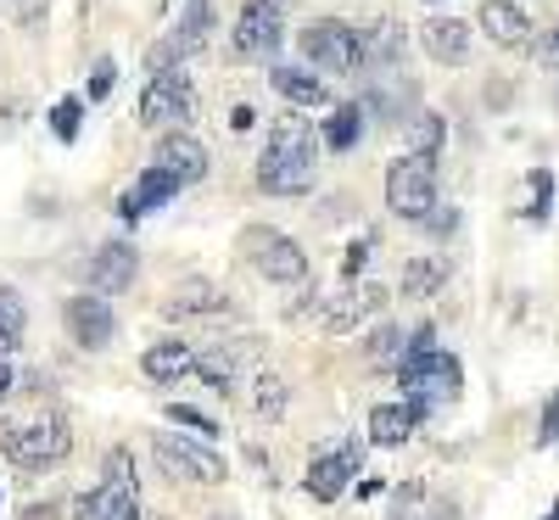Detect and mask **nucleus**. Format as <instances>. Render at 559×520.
<instances>
[{"instance_id":"39","label":"nucleus","mask_w":559,"mask_h":520,"mask_svg":"<svg viewBox=\"0 0 559 520\" xmlns=\"http://www.w3.org/2000/svg\"><path fill=\"white\" fill-rule=\"evenodd\" d=\"M12 387H17V375L7 369V358H0V403H7V398H12Z\"/></svg>"},{"instance_id":"13","label":"nucleus","mask_w":559,"mask_h":520,"mask_svg":"<svg viewBox=\"0 0 559 520\" xmlns=\"http://www.w3.org/2000/svg\"><path fill=\"white\" fill-rule=\"evenodd\" d=\"M163 174H174L179 185H197L202 174H207V146L191 134V129H168L163 140H157V157H152Z\"/></svg>"},{"instance_id":"7","label":"nucleus","mask_w":559,"mask_h":520,"mask_svg":"<svg viewBox=\"0 0 559 520\" xmlns=\"http://www.w3.org/2000/svg\"><path fill=\"white\" fill-rule=\"evenodd\" d=\"M152 453H157V464L168 470V476L179 482H202V487H218L229 470H224V459L202 442V437H174V432H157L152 437Z\"/></svg>"},{"instance_id":"27","label":"nucleus","mask_w":559,"mask_h":520,"mask_svg":"<svg viewBox=\"0 0 559 520\" xmlns=\"http://www.w3.org/2000/svg\"><path fill=\"white\" fill-rule=\"evenodd\" d=\"M197 375H202V381L213 387V392H229V387H236V353H202L197 358Z\"/></svg>"},{"instance_id":"31","label":"nucleus","mask_w":559,"mask_h":520,"mask_svg":"<svg viewBox=\"0 0 559 520\" xmlns=\"http://www.w3.org/2000/svg\"><path fill=\"white\" fill-rule=\"evenodd\" d=\"M79 123H84V102H79V96H62V102L51 107V134H57V140H79Z\"/></svg>"},{"instance_id":"12","label":"nucleus","mask_w":559,"mask_h":520,"mask_svg":"<svg viewBox=\"0 0 559 520\" xmlns=\"http://www.w3.org/2000/svg\"><path fill=\"white\" fill-rule=\"evenodd\" d=\"M163 314L168 319H218V314H229V292L218 286V280H207V274H185L179 286L168 292Z\"/></svg>"},{"instance_id":"8","label":"nucleus","mask_w":559,"mask_h":520,"mask_svg":"<svg viewBox=\"0 0 559 520\" xmlns=\"http://www.w3.org/2000/svg\"><path fill=\"white\" fill-rule=\"evenodd\" d=\"M185 118H197V90L185 84V73H152V84L140 90V123L185 129Z\"/></svg>"},{"instance_id":"19","label":"nucleus","mask_w":559,"mask_h":520,"mask_svg":"<svg viewBox=\"0 0 559 520\" xmlns=\"http://www.w3.org/2000/svg\"><path fill=\"white\" fill-rule=\"evenodd\" d=\"M134 286V247L123 241H107L96 252V263H90V292H102V297H118Z\"/></svg>"},{"instance_id":"2","label":"nucleus","mask_w":559,"mask_h":520,"mask_svg":"<svg viewBox=\"0 0 559 520\" xmlns=\"http://www.w3.org/2000/svg\"><path fill=\"white\" fill-rule=\"evenodd\" d=\"M0 448H7L12 464L23 470H45V464H62L73 453V432L62 414H45V419H28V425H0Z\"/></svg>"},{"instance_id":"15","label":"nucleus","mask_w":559,"mask_h":520,"mask_svg":"<svg viewBox=\"0 0 559 520\" xmlns=\"http://www.w3.org/2000/svg\"><path fill=\"white\" fill-rule=\"evenodd\" d=\"M381 303H386V292H381V286L342 292V297H331V308L319 314V330H324V336H353V330H358L369 314H376Z\"/></svg>"},{"instance_id":"40","label":"nucleus","mask_w":559,"mask_h":520,"mask_svg":"<svg viewBox=\"0 0 559 520\" xmlns=\"http://www.w3.org/2000/svg\"><path fill=\"white\" fill-rule=\"evenodd\" d=\"M543 57H548V62L559 68V23H554V34H548V51H543Z\"/></svg>"},{"instance_id":"21","label":"nucleus","mask_w":559,"mask_h":520,"mask_svg":"<svg viewBox=\"0 0 559 520\" xmlns=\"http://www.w3.org/2000/svg\"><path fill=\"white\" fill-rule=\"evenodd\" d=\"M140 369H146L157 387H179L185 375H197V353L185 347V342H157V347H146V358H140Z\"/></svg>"},{"instance_id":"30","label":"nucleus","mask_w":559,"mask_h":520,"mask_svg":"<svg viewBox=\"0 0 559 520\" xmlns=\"http://www.w3.org/2000/svg\"><path fill=\"white\" fill-rule=\"evenodd\" d=\"M364 353H369V364H392V358L403 364V324H381Z\"/></svg>"},{"instance_id":"28","label":"nucleus","mask_w":559,"mask_h":520,"mask_svg":"<svg viewBox=\"0 0 559 520\" xmlns=\"http://www.w3.org/2000/svg\"><path fill=\"white\" fill-rule=\"evenodd\" d=\"M258 392H252V409L263 414V419H280V414H286V381H280V375H258V381H252Z\"/></svg>"},{"instance_id":"33","label":"nucleus","mask_w":559,"mask_h":520,"mask_svg":"<svg viewBox=\"0 0 559 520\" xmlns=\"http://www.w3.org/2000/svg\"><path fill=\"white\" fill-rule=\"evenodd\" d=\"M548 202H554V174L537 168V174H532V208H526V218L543 224V218H548Z\"/></svg>"},{"instance_id":"38","label":"nucleus","mask_w":559,"mask_h":520,"mask_svg":"<svg viewBox=\"0 0 559 520\" xmlns=\"http://www.w3.org/2000/svg\"><path fill=\"white\" fill-rule=\"evenodd\" d=\"M252 123H258L252 107H236V113H229V129H252Z\"/></svg>"},{"instance_id":"37","label":"nucleus","mask_w":559,"mask_h":520,"mask_svg":"<svg viewBox=\"0 0 559 520\" xmlns=\"http://www.w3.org/2000/svg\"><path fill=\"white\" fill-rule=\"evenodd\" d=\"M364 263H369V241L347 247V258H342V274H347V280H358V274H364Z\"/></svg>"},{"instance_id":"32","label":"nucleus","mask_w":559,"mask_h":520,"mask_svg":"<svg viewBox=\"0 0 559 520\" xmlns=\"http://www.w3.org/2000/svg\"><path fill=\"white\" fill-rule=\"evenodd\" d=\"M168 425H185V432H197L202 442H213V432H218V425L202 409H191V403H168Z\"/></svg>"},{"instance_id":"22","label":"nucleus","mask_w":559,"mask_h":520,"mask_svg":"<svg viewBox=\"0 0 559 520\" xmlns=\"http://www.w3.org/2000/svg\"><path fill=\"white\" fill-rule=\"evenodd\" d=\"M358 45H364V68H392V62H403V23H392V17L364 23Z\"/></svg>"},{"instance_id":"42","label":"nucleus","mask_w":559,"mask_h":520,"mask_svg":"<svg viewBox=\"0 0 559 520\" xmlns=\"http://www.w3.org/2000/svg\"><path fill=\"white\" fill-rule=\"evenodd\" d=\"M548 520H559V504H554V509H548Z\"/></svg>"},{"instance_id":"36","label":"nucleus","mask_w":559,"mask_h":520,"mask_svg":"<svg viewBox=\"0 0 559 520\" xmlns=\"http://www.w3.org/2000/svg\"><path fill=\"white\" fill-rule=\"evenodd\" d=\"M426 229H431V235H453V229H459V213H453V208H442V213L431 208V213H426Z\"/></svg>"},{"instance_id":"6","label":"nucleus","mask_w":559,"mask_h":520,"mask_svg":"<svg viewBox=\"0 0 559 520\" xmlns=\"http://www.w3.org/2000/svg\"><path fill=\"white\" fill-rule=\"evenodd\" d=\"M302 57H308L319 73H353V68H364L358 23H342V17H313V23L302 28Z\"/></svg>"},{"instance_id":"4","label":"nucleus","mask_w":559,"mask_h":520,"mask_svg":"<svg viewBox=\"0 0 559 520\" xmlns=\"http://www.w3.org/2000/svg\"><path fill=\"white\" fill-rule=\"evenodd\" d=\"M397 381H403V398H408V403H426V409H431V403H442V398H459L464 369H459V358L442 353V347H419V353H403Z\"/></svg>"},{"instance_id":"16","label":"nucleus","mask_w":559,"mask_h":520,"mask_svg":"<svg viewBox=\"0 0 559 520\" xmlns=\"http://www.w3.org/2000/svg\"><path fill=\"white\" fill-rule=\"evenodd\" d=\"M179 191H185V185H179L174 174H163V168L152 163V168H140V179H134V185H129V191L118 197V213H123V218L134 224V218H146L152 208H163V202H174Z\"/></svg>"},{"instance_id":"25","label":"nucleus","mask_w":559,"mask_h":520,"mask_svg":"<svg viewBox=\"0 0 559 520\" xmlns=\"http://www.w3.org/2000/svg\"><path fill=\"white\" fill-rule=\"evenodd\" d=\"M23 330H28V308L12 286H0V358L23 347Z\"/></svg>"},{"instance_id":"23","label":"nucleus","mask_w":559,"mask_h":520,"mask_svg":"<svg viewBox=\"0 0 559 520\" xmlns=\"http://www.w3.org/2000/svg\"><path fill=\"white\" fill-rule=\"evenodd\" d=\"M269 79H274V90H280V96H286L292 107H324V102H331L324 79H313L308 68H274Z\"/></svg>"},{"instance_id":"9","label":"nucleus","mask_w":559,"mask_h":520,"mask_svg":"<svg viewBox=\"0 0 559 520\" xmlns=\"http://www.w3.org/2000/svg\"><path fill=\"white\" fill-rule=\"evenodd\" d=\"M280 39H286V23H280V7L274 0H247L241 17H236V34H229V45H236V57H252V62H269L280 51Z\"/></svg>"},{"instance_id":"41","label":"nucleus","mask_w":559,"mask_h":520,"mask_svg":"<svg viewBox=\"0 0 559 520\" xmlns=\"http://www.w3.org/2000/svg\"><path fill=\"white\" fill-rule=\"evenodd\" d=\"M28 520H57V504H45V509L34 504V509H28Z\"/></svg>"},{"instance_id":"24","label":"nucleus","mask_w":559,"mask_h":520,"mask_svg":"<svg viewBox=\"0 0 559 520\" xmlns=\"http://www.w3.org/2000/svg\"><path fill=\"white\" fill-rule=\"evenodd\" d=\"M442 280H448L442 258H408L403 263V297H437Z\"/></svg>"},{"instance_id":"34","label":"nucleus","mask_w":559,"mask_h":520,"mask_svg":"<svg viewBox=\"0 0 559 520\" xmlns=\"http://www.w3.org/2000/svg\"><path fill=\"white\" fill-rule=\"evenodd\" d=\"M112 79H118V62H112V57H102V62H96V73H90V102H107Z\"/></svg>"},{"instance_id":"1","label":"nucleus","mask_w":559,"mask_h":520,"mask_svg":"<svg viewBox=\"0 0 559 520\" xmlns=\"http://www.w3.org/2000/svg\"><path fill=\"white\" fill-rule=\"evenodd\" d=\"M319 146H313V129L302 118H280L269 129V146L258 157V185L269 197H308L313 191V163Z\"/></svg>"},{"instance_id":"5","label":"nucleus","mask_w":559,"mask_h":520,"mask_svg":"<svg viewBox=\"0 0 559 520\" xmlns=\"http://www.w3.org/2000/svg\"><path fill=\"white\" fill-rule=\"evenodd\" d=\"M386 208L408 224H426V213L437 208V157H397L386 168Z\"/></svg>"},{"instance_id":"20","label":"nucleus","mask_w":559,"mask_h":520,"mask_svg":"<svg viewBox=\"0 0 559 520\" xmlns=\"http://www.w3.org/2000/svg\"><path fill=\"white\" fill-rule=\"evenodd\" d=\"M419 39H426V51L437 62H471V23H459V17H431V23H419Z\"/></svg>"},{"instance_id":"43","label":"nucleus","mask_w":559,"mask_h":520,"mask_svg":"<svg viewBox=\"0 0 559 520\" xmlns=\"http://www.w3.org/2000/svg\"><path fill=\"white\" fill-rule=\"evenodd\" d=\"M213 520H224V515H213Z\"/></svg>"},{"instance_id":"35","label":"nucleus","mask_w":559,"mask_h":520,"mask_svg":"<svg viewBox=\"0 0 559 520\" xmlns=\"http://www.w3.org/2000/svg\"><path fill=\"white\" fill-rule=\"evenodd\" d=\"M537 442H543V448H554V442H559V392L543 403V432H537Z\"/></svg>"},{"instance_id":"14","label":"nucleus","mask_w":559,"mask_h":520,"mask_svg":"<svg viewBox=\"0 0 559 520\" xmlns=\"http://www.w3.org/2000/svg\"><path fill=\"white\" fill-rule=\"evenodd\" d=\"M476 23L492 34V45H503V51H532V17L515 0H481Z\"/></svg>"},{"instance_id":"26","label":"nucleus","mask_w":559,"mask_h":520,"mask_svg":"<svg viewBox=\"0 0 559 520\" xmlns=\"http://www.w3.org/2000/svg\"><path fill=\"white\" fill-rule=\"evenodd\" d=\"M358 134H364V107H336L331 118H324V146L331 152H353L358 146Z\"/></svg>"},{"instance_id":"10","label":"nucleus","mask_w":559,"mask_h":520,"mask_svg":"<svg viewBox=\"0 0 559 520\" xmlns=\"http://www.w3.org/2000/svg\"><path fill=\"white\" fill-rule=\"evenodd\" d=\"M358 464H364V442H358V437H347V442H336V448L313 453V464H308V498L336 504V498L347 493V482L358 476Z\"/></svg>"},{"instance_id":"3","label":"nucleus","mask_w":559,"mask_h":520,"mask_svg":"<svg viewBox=\"0 0 559 520\" xmlns=\"http://www.w3.org/2000/svg\"><path fill=\"white\" fill-rule=\"evenodd\" d=\"M241 252H247V263L269 280V286H297V280H308V252L274 224H247L241 229Z\"/></svg>"},{"instance_id":"17","label":"nucleus","mask_w":559,"mask_h":520,"mask_svg":"<svg viewBox=\"0 0 559 520\" xmlns=\"http://www.w3.org/2000/svg\"><path fill=\"white\" fill-rule=\"evenodd\" d=\"M79 520H140V487L107 476L96 493L79 498Z\"/></svg>"},{"instance_id":"29","label":"nucleus","mask_w":559,"mask_h":520,"mask_svg":"<svg viewBox=\"0 0 559 520\" xmlns=\"http://www.w3.org/2000/svg\"><path fill=\"white\" fill-rule=\"evenodd\" d=\"M408 123H414V152H419V157H437L442 140H448V123H442L437 113H414Z\"/></svg>"},{"instance_id":"11","label":"nucleus","mask_w":559,"mask_h":520,"mask_svg":"<svg viewBox=\"0 0 559 520\" xmlns=\"http://www.w3.org/2000/svg\"><path fill=\"white\" fill-rule=\"evenodd\" d=\"M62 324H68V336L90 353H102L112 336H118V319H112V303L102 292H79L62 303Z\"/></svg>"},{"instance_id":"18","label":"nucleus","mask_w":559,"mask_h":520,"mask_svg":"<svg viewBox=\"0 0 559 520\" xmlns=\"http://www.w3.org/2000/svg\"><path fill=\"white\" fill-rule=\"evenodd\" d=\"M419 414H426V403H376L369 409V442L376 448H403L414 437Z\"/></svg>"}]
</instances>
